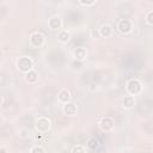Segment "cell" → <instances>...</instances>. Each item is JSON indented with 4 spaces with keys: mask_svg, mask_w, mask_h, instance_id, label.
I'll return each instance as SVG.
<instances>
[{
    "mask_svg": "<svg viewBox=\"0 0 153 153\" xmlns=\"http://www.w3.org/2000/svg\"><path fill=\"white\" fill-rule=\"evenodd\" d=\"M31 66H32V62H31V60L27 59V57H20V59L18 60V67H19L22 71H27V69L30 71Z\"/></svg>",
    "mask_w": 153,
    "mask_h": 153,
    "instance_id": "6da1fadb",
    "label": "cell"
},
{
    "mask_svg": "<svg viewBox=\"0 0 153 153\" xmlns=\"http://www.w3.org/2000/svg\"><path fill=\"white\" fill-rule=\"evenodd\" d=\"M117 29L121 31V32H129L131 26H130V22L128 19H122L118 22L117 24Z\"/></svg>",
    "mask_w": 153,
    "mask_h": 153,
    "instance_id": "7a4b0ae2",
    "label": "cell"
},
{
    "mask_svg": "<svg viewBox=\"0 0 153 153\" xmlns=\"http://www.w3.org/2000/svg\"><path fill=\"white\" fill-rule=\"evenodd\" d=\"M69 37H71V35H69V32H67L66 30H62V31L59 33V38H60V41H62V42L68 41Z\"/></svg>",
    "mask_w": 153,
    "mask_h": 153,
    "instance_id": "3957f363",
    "label": "cell"
},
{
    "mask_svg": "<svg viewBox=\"0 0 153 153\" xmlns=\"http://www.w3.org/2000/svg\"><path fill=\"white\" fill-rule=\"evenodd\" d=\"M66 96H67V97H71V96H69V92H68L67 90H62V91L60 92V94H59V99H60L61 102H67L68 98H66Z\"/></svg>",
    "mask_w": 153,
    "mask_h": 153,
    "instance_id": "277c9868",
    "label": "cell"
},
{
    "mask_svg": "<svg viewBox=\"0 0 153 153\" xmlns=\"http://www.w3.org/2000/svg\"><path fill=\"white\" fill-rule=\"evenodd\" d=\"M100 33H102L103 36H109V35L111 33V27H110L109 25H103V26L100 27Z\"/></svg>",
    "mask_w": 153,
    "mask_h": 153,
    "instance_id": "5b68a950",
    "label": "cell"
},
{
    "mask_svg": "<svg viewBox=\"0 0 153 153\" xmlns=\"http://www.w3.org/2000/svg\"><path fill=\"white\" fill-rule=\"evenodd\" d=\"M26 75H30V79H31L32 81H35V80H36V73H35V72H32V71H29V73H27Z\"/></svg>",
    "mask_w": 153,
    "mask_h": 153,
    "instance_id": "8992f818",
    "label": "cell"
},
{
    "mask_svg": "<svg viewBox=\"0 0 153 153\" xmlns=\"http://www.w3.org/2000/svg\"><path fill=\"white\" fill-rule=\"evenodd\" d=\"M147 20H148V23H149V24H153V12H149V13H148Z\"/></svg>",
    "mask_w": 153,
    "mask_h": 153,
    "instance_id": "52a82bcc",
    "label": "cell"
}]
</instances>
